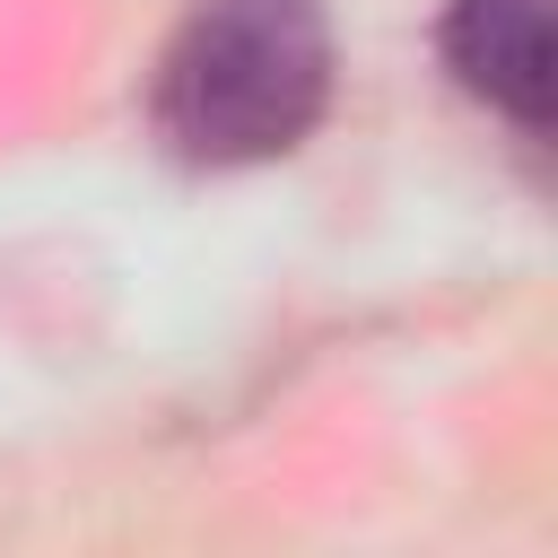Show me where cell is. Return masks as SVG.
Instances as JSON below:
<instances>
[{
    "instance_id": "2",
    "label": "cell",
    "mask_w": 558,
    "mask_h": 558,
    "mask_svg": "<svg viewBox=\"0 0 558 558\" xmlns=\"http://www.w3.org/2000/svg\"><path fill=\"white\" fill-rule=\"evenodd\" d=\"M436 52L462 96H480L497 122L523 140H549L558 122V44H549V0H445Z\"/></svg>"
},
{
    "instance_id": "1",
    "label": "cell",
    "mask_w": 558,
    "mask_h": 558,
    "mask_svg": "<svg viewBox=\"0 0 558 558\" xmlns=\"http://www.w3.org/2000/svg\"><path fill=\"white\" fill-rule=\"evenodd\" d=\"M331 105L323 0H192L148 70V122L183 166L235 174L314 140Z\"/></svg>"
}]
</instances>
